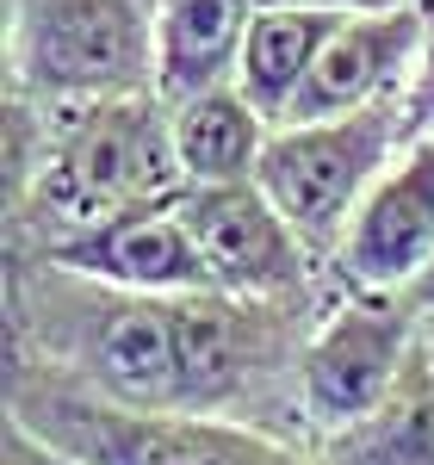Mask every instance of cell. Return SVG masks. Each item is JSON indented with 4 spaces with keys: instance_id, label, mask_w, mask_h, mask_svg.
Wrapping results in <instances>:
<instances>
[{
    "instance_id": "cell-1",
    "label": "cell",
    "mask_w": 434,
    "mask_h": 465,
    "mask_svg": "<svg viewBox=\"0 0 434 465\" xmlns=\"http://www.w3.org/2000/svg\"><path fill=\"white\" fill-rule=\"evenodd\" d=\"M186 174L162 94L37 106L6 94V249L181 199Z\"/></svg>"
},
{
    "instance_id": "cell-5",
    "label": "cell",
    "mask_w": 434,
    "mask_h": 465,
    "mask_svg": "<svg viewBox=\"0 0 434 465\" xmlns=\"http://www.w3.org/2000/svg\"><path fill=\"white\" fill-rule=\"evenodd\" d=\"M422 311L409 292H348L335 298L298 360V416L311 447L372 416L403 379L409 354L422 348Z\"/></svg>"
},
{
    "instance_id": "cell-13",
    "label": "cell",
    "mask_w": 434,
    "mask_h": 465,
    "mask_svg": "<svg viewBox=\"0 0 434 465\" xmlns=\"http://www.w3.org/2000/svg\"><path fill=\"white\" fill-rule=\"evenodd\" d=\"M354 19V13H348ZM341 13H286V6H261L249 25V44H242V69H236V87L249 94L254 106L267 112L273 124H286L298 87L311 81L323 44L335 37Z\"/></svg>"
},
{
    "instance_id": "cell-6",
    "label": "cell",
    "mask_w": 434,
    "mask_h": 465,
    "mask_svg": "<svg viewBox=\"0 0 434 465\" xmlns=\"http://www.w3.org/2000/svg\"><path fill=\"white\" fill-rule=\"evenodd\" d=\"M181 212L199 236V254L212 267L217 292H236V298H329L317 254L304 249V236L267 199L261 180L186 186Z\"/></svg>"
},
{
    "instance_id": "cell-3",
    "label": "cell",
    "mask_w": 434,
    "mask_h": 465,
    "mask_svg": "<svg viewBox=\"0 0 434 465\" xmlns=\"http://www.w3.org/2000/svg\"><path fill=\"white\" fill-rule=\"evenodd\" d=\"M6 94L37 106L155 94V0H6Z\"/></svg>"
},
{
    "instance_id": "cell-2",
    "label": "cell",
    "mask_w": 434,
    "mask_h": 465,
    "mask_svg": "<svg viewBox=\"0 0 434 465\" xmlns=\"http://www.w3.org/2000/svg\"><path fill=\"white\" fill-rule=\"evenodd\" d=\"M6 416H19L32 434H44L81 465H329L323 447L254 422L106 403L13 348H6Z\"/></svg>"
},
{
    "instance_id": "cell-18",
    "label": "cell",
    "mask_w": 434,
    "mask_h": 465,
    "mask_svg": "<svg viewBox=\"0 0 434 465\" xmlns=\"http://www.w3.org/2000/svg\"><path fill=\"white\" fill-rule=\"evenodd\" d=\"M429 348H434V322H429Z\"/></svg>"
},
{
    "instance_id": "cell-11",
    "label": "cell",
    "mask_w": 434,
    "mask_h": 465,
    "mask_svg": "<svg viewBox=\"0 0 434 465\" xmlns=\"http://www.w3.org/2000/svg\"><path fill=\"white\" fill-rule=\"evenodd\" d=\"M168 124H174V155H181L186 186L254 180L261 155H267V137H273V118L254 106L236 81L168 106Z\"/></svg>"
},
{
    "instance_id": "cell-15",
    "label": "cell",
    "mask_w": 434,
    "mask_h": 465,
    "mask_svg": "<svg viewBox=\"0 0 434 465\" xmlns=\"http://www.w3.org/2000/svg\"><path fill=\"white\" fill-rule=\"evenodd\" d=\"M422 19H429V44H422V69L409 81V137H429L434 131V0H416Z\"/></svg>"
},
{
    "instance_id": "cell-17",
    "label": "cell",
    "mask_w": 434,
    "mask_h": 465,
    "mask_svg": "<svg viewBox=\"0 0 434 465\" xmlns=\"http://www.w3.org/2000/svg\"><path fill=\"white\" fill-rule=\"evenodd\" d=\"M409 304H416V311L434 322V261L422 267V273H416V286H409Z\"/></svg>"
},
{
    "instance_id": "cell-9",
    "label": "cell",
    "mask_w": 434,
    "mask_h": 465,
    "mask_svg": "<svg viewBox=\"0 0 434 465\" xmlns=\"http://www.w3.org/2000/svg\"><path fill=\"white\" fill-rule=\"evenodd\" d=\"M422 44H429V19H422L416 0H403L391 13H354V19H341L335 37L323 44L311 81L298 87L286 124L348 118V112H366V106H379V100L409 94V81L422 69Z\"/></svg>"
},
{
    "instance_id": "cell-14",
    "label": "cell",
    "mask_w": 434,
    "mask_h": 465,
    "mask_svg": "<svg viewBox=\"0 0 434 465\" xmlns=\"http://www.w3.org/2000/svg\"><path fill=\"white\" fill-rule=\"evenodd\" d=\"M0 465H81V460H69L63 447H50L44 434H32L19 416H6L0 422Z\"/></svg>"
},
{
    "instance_id": "cell-16",
    "label": "cell",
    "mask_w": 434,
    "mask_h": 465,
    "mask_svg": "<svg viewBox=\"0 0 434 465\" xmlns=\"http://www.w3.org/2000/svg\"><path fill=\"white\" fill-rule=\"evenodd\" d=\"M261 6H286V13H391L403 0H261Z\"/></svg>"
},
{
    "instance_id": "cell-4",
    "label": "cell",
    "mask_w": 434,
    "mask_h": 465,
    "mask_svg": "<svg viewBox=\"0 0 434 465\" xmlns=\"http://www.w3.org/2000/svg\"><path fill=\"white\" fill-rule=\"evenodd\" d=\"M409 143H416L409 137V94H398V100H379V106L348 112V118L273 124L254 180L267 186V199L286 212V223L304 236V249L323 267L348 230V217L372 193V180Z\"/></svg>"
},
{
    "instance_id": "cell-7",
    "label": "cell",
    "mask_w": 434,
    "mask_h": 465,
    "mask_svg": "<svg viewBox=\"0 0 434 465\" xmlns=\"http://www.w3.org/2000/svg\"><path fill=\"white\" fill-rule=\"evenodd\" d=\"M434 261V131L372 180L360 212L323 261L329 304L348 292H409Z\"/></svg>"
},
{
    "instance_id": "cell-12",
    "label": "cell",
    "mask_w": 434,
    "mask_h": 465,
    "mask_svg": "<svg viewBox=\"0 0 434 465\" xmlns=\"http://www.w3.org/2000/svg\"><path fill=\"white\" fill-rule=\"evenodd\" d=\"M329 465H434V348L422 322V348L409 354L391 397L354 429L323 440Z\"/></svg>"
},
{
    "instance_id": "cell-10",
    "label": "cell",
    "mask_w": 434,
    "mask_h": 465,
    "mask_svg": "<svg viewBox=\"0 0 434 465\" xmlns=\"http://www.w3.org/2000/svg\"><path fill=\"white\" fill-rule=\"evenodd\" d=\"M261 0H155V94L181 106L230 87Z\"/></svg>"
},
{
    "instance_id": "cell-8",
    "label": "cell",
    "mask_w": 434,
    "mask_h": 465,
    "mask_svg": "<svg viewBox=\"0 0 434 465\" xmlns=\"http://www.w3.org/2000/svg\"><path fill=\"white\" fill-rule=\"evenodd\" d=\"M6 254L56 261L69 273L131 292H212V267L199 254V236L186 223L181 199H155V205L100 217V223H81V230H63V236H44V242H25Z\"/></svg>"
}]
</instances>
